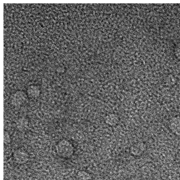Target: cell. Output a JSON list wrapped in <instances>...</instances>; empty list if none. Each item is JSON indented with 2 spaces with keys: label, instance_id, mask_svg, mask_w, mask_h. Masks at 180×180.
<instances>
[{
  "label": "cell",
  "instance_id": "6da1fadb",
  "mask_svg": "<svg viewBox=\"0 0 180 180\" xmlns=\"http://www.w3.org/2000/svg\"><path fill=\"white\" fill-rule=\"evenodd\" d=\"M56 151L59 156L63 158H68L73 154L74 148L69 141L63 139L60 141L56 144Z\"/></svg>",
  "mask_w": 180,
  "mask_h": 180
},
{
  "label": "cell",
  "instance_id": "7a4b0ae2",
  "mask_svg": "<svg viewBox=\"0 0 180 180\" xmlns=\"http://www.w3.org/2000/svg\"><path fill=\"white\" fill-rule=\"evenodd\" d=\"M27 98V93L23 90H18L14 93L11 97V104L15 107H19L23 105Z\"/></svg>",
  "mask_w": 180,
  "mask_h": 180
},
{
  "label": "cell",
  "instance_id": "3957f363",
  "mask_svg": "<svg viewBox=\"0 0 180 180\" xmlns=\"http://www.w3.org/2000/svg\"><path fill=\"white\" fill-rule=\"evenodd\" d=\"M26 92L28 98L31 99H37L41 95V88L38 85H31L27 88Z\"/></svg>",
  "mask_w": 180,
  "mask_h": 180
},
{
  "label": "cell",
  "instance_id": "277c9868",
  "mask_svg": "<svg viewBox=\"0 0 180 180\" xmlns=\"http://www.w3.org/2000/svg\"><path fill=\"white\" fill-rule=\"evenodd\" d=\"M14 161L17 164H23L28 161L29 156L25 152L18 150L15 151L14 153Z\"/></svg>",
  "mask_w": 180,
  "mask_h": 180
},
{
  "label": "cell",
  "instance_id": "5b68a950",
  "mask_svg": "<svg viewBox=\"0 0 180 180\" xmlns=\"http://www.w3.org/2000/svg\"><path fill=\"white\" fill-rule=\"evenodd\" d=\"M11 142V138L10 135L6 131L4 132V143L5 144H8Z\"/></svg>",
  "mask_w": 180,
  "mask_h": 180
},
{
  "label": "cell",
  "instance_id": "8992f818",
  "mask_svg": "<svg viewBox=\"0 0 180 180\" xmlns=\"http://www.w3.org/2000/svg\"><path fill=\"white\" fill-rule=\"evenodd\" d=\"M177 48H178V49H177V50H176L177 51V52L176 54L178 56L180 57V45H179V46L177 47Z\"/></svg>",
  "mask_w": 180,
  "mask_h": 180
}]
</instances>
